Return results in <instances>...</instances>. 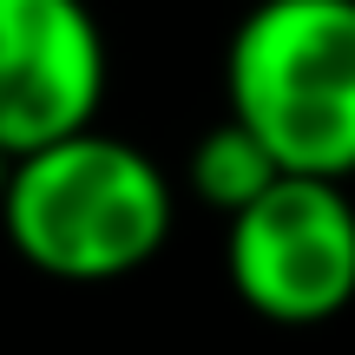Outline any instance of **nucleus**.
Segmentation results:
<instances>
[{"instance_id": "f257e3e1", "label": "nucleus", "mask_w": 355, "mask_h": 355, "mask_svg": "<svg viewBox=\"0 0 355 355\" xmlns=\"http://www.w3.org/2000/svg\"><path fill=\"white\" fill-rule=\"evenodd\" d=\"M178 191L132 139L86 125L60 145H40L13 165L0 230L7 243L60 283H112L152 263L171 237Z\"/></svg>"}, {"instance_id": "f03ea898", "label": "nucleus", "mask_w": 355, "mask_h": 355, "mask_svg": "<svg viewBox=\"0 0 355 355\" xmlns=\"http://www.w3.org/2000/svg\"><path fill=\"white\" fill-rule=\"evenodd\" d=\"M224 112L290 178H355V0H257L224 46Z\"/></svg>"}, {"instance_id": "7ed1b4c3", "label": "nucleus", "mask_w": 355, "mask_h": 355, "mask_svg": "<svg viewBox=\"0 0 355 355\" xmlns=\"http://www.w3.org/2000/svg\"><path fill=\"white\" fill-rule=\"evenodd\" d=\"M224 277L270 322H329L355 303V198L343 178H277L224 217Z\"/></svg>"}, {"instance_id": "20e7f679", "label": "nucleus", "mask_w": 355, "mask_h": 355, "mask_svg": "<svg viewBox=\"0 0 355 355\" xmlns=\"http://www.w3.org/2000/svg\"><path fill=\"white\" fill-rule=\"evenodd\" d=\"M105 33L86 0H0V145L13 158L99 125Z\"/></svg>"}, {"instance_id": "39448f33", "label": "nucleus", "mask_w": 355, "mask_h": 355, "mask_svg": "<svg viewBox=\"0 0 355 355\" xmlns=\"http://www.w3.org/2000/svg\"><path fill=\"white\" fill-rule=\"evenodd\" d=\"M184 178H191V191H198L204 204H217L224 217H237L243 204H257L270 184H277V178H290V171L263 152V139H257L250 125H237V119L224 112L198 145H191Z\"/></svg>"}, {"instance_id": "423d86ee", "label": "nucleus", "mask_w": 355, "mask_h": 355, "mask_svg": "<svg viewBox=\"0 0 355 355\" xmlns=\"http://www.w3.org/2000/svg\"><path fill=\"white\" fill-rule=\"evenodd\" d=\"M13 165H20V158H13L7 145H0V204H7V184H13Z\"/></svg>"}]
</instances>
